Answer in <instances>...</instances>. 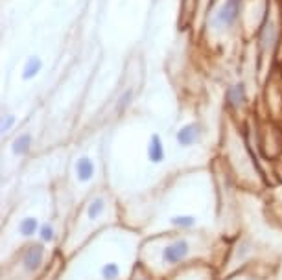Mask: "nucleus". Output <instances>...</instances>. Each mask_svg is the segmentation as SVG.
Listing matches in <instances>:
<instances>
[{
	"instance_id": "nucleus-1",
	"label": "nucleus",
	"mask_w": 282,
	"mask_h": 280,
	"mask_svg": "<svg viewBox=\"0 0 282 280\" xmlns=\"http://www.w3.org/2000/svg\"><path fill=\"white\" fill-rule=\"evenodd\" d=\"M240 2L242 0H227L225 6L221 8L218 17H216V24H220V26H231L234 23V19H236L238 12H240Z\"/></svg>"
},
{
	"instance_id": "nucleus-2",
	"label": "nucleus",
	"mask_w": 282,
	"mask_h": 280,
	"mask_svg": "<svg viewBox=\"0 0 282 280\" xmlns=\"http://www.w3.org/2000/svg\"><path fill=\"white\" fill-rule=\"evenodd\" d=\"M186 252H188V243L186 241H177V243L164 249V260L168 263H177L186 256Z\"/></svg>"
},
{
	"instance_id": "nucleus-3",
	"label": "nucleus",
	"mask_w": 282,
	"mask_h": 280,
	"mask_svg": "<svg viewBox=\"0 0 282 280\" xmlns=\"http://www.w3.org/2000/svg\"><path fill=\"white\" fill-rule=\"evenodd\" d=\"M41 254H43V247L41 245L32 247L26 252V256H24V267L28 269V271H35L41 265Z\"/></svg>"
},
{
	"instance_id": "nucleus-4",
	"label": "nucleus",
	"mask_w": 282,
	"mask_h": 280,
	"mask_svg": "<svg viewBox=\"0 0 282 280\" xmlns=\"http://www.w3.org/2000/svg\"><path fill=\"white\" fill-rule=\"evenodd\" d=\"M198 137H199V127L196 124H192V126H186L181 129L179 135H177V140L183 146H190V144H194L198 140Z\"/></svg>"
},
{
	"instance_id": "nucleus-5",
	"label": "nucleus",
	"mask_w": 282,
	"mask_h": 280,
	"mask_svg": "<svg viewBox=\"0 0 282 280\" xmlns=\"http://www.w3.org/2000/svg\"><path fill=\"white\" fill-rule=\"evenodd\" d=\"M94 173V166L89 159H79L78 160V177L79 181H89Z\"/></svg>"
},
{
	"instance_id": "nucleus-6",
	"label": "nucleus",
	"mask_w": 282,
	"mask_h": 280,
	"mask_svg": "<svg viewBox=\"0 0 282 280\" xmlns=\"http://www.w3.org/2000/svg\"><path fill=\"white\" fill-rule=\"evenodd\" d=\"M164 157V151H163V144H161V138L157 135H153L152 137V142H150V159L153 162H159V160H163Z\"/></svg>"
},
{
	"instance_id": "nucleus-7",
	"label": "nucleus",
	"mask_w": 282,
	"mask_h": 280,
	"mask_svg": "<svg viewBox=\"0 0 282 280\" xmlns=\"http://www.w3.org/2000/svg\"><path fill=\"white\" fill-rule=\"evenodd\" d=\"M41 70V61L37 58H32L28 61V65H26V69H24V74H23V78L24 80H32L37 72Z\"/></svg>"
},
{
	"instance_id": "nucleus-8",
	"label": "nucleus",
	"mask_w": 282,
	"mask_h": 280,
	"mask_svg": "<svg viewBox=\"0 0 282 280\" xmlns=\"http://www.w3.org/2000/svg\"><path fill=\"white\" fill-rule=\"evenodd\" d=\"M243 100H245V98H243V87L234 85L231 91H229V102L232 103V107H238Z\"/></svg>"
},
{
	"instance_id": "nucleus-9",
	"label": "nucleus",
	"mask_w": 282,
	"mask_h": 280,
	"mask_svg": "<svg viewBox=\"0 0 282 280\" xmlns=\"http://www.w3.org/2000/svg\"><path fill=\"white\" fill-rule=\"evenodd\" d=\"M30 148V137L28 135H23V137H19L15 142H13V153L15 155H23L26 153Z\"/></svg>"
},
{
	"instance_id": "nucleus-10",
	"label": "nucleus",
	"mask_w": 282,
	"mask_h": 280,
	"mask_svg": "<svg viewBox=\"0 0 282 280\" xmlns=\"http://www.w3.org/2000/svg\"><path fill=\"white\" fill-rule=\"evenodd\" d=\"M37 230V221H35L34 217H28V219H24L23 223H21V232H23L24 236H32Z\"/></svg>"
},
{
	"instance_id": "nucleus-11",
	"label": "nucleus",
	"mask_w": 282,
	"mask_h": 280,
	"mask_svg": "<svg viewBox=\"0 0 282 280\" xmlns=\"http://www.w3.org/2000/svg\"><path fill=\"white\" fill-rule=\"evenodd\" d=\"M103 278L105 280H113V278H116L118 276V267L114 265V263H107L105 267H103Z\"/></svg>"
},
{
	"instance_id": "nucleus-12",
	"label": "nucleus",
	"mask_w": 282,
	"mask_h": 280,
	"mask_svg": "<svg viewBox=\"0 0 282 280\" xmlns=\"http://www.w3.org/2000/svg\"><path fill=\"white\" fill-rule=\"evenodd\" d=\"M102 210H103V199H96L89 208V217L90 219H94V217H98V214H100Z\"/></svg>"
},
{
	"instance_id": "nucleus-13",
	"label": "nucleus",
	"mask_w": 282,
	"mask_h": 280,
	"mask_svg": "<svg viewBox=\"0 0 282 280\" xmlns=\"http://www.w3.org/2000/svg\"><path fill=\"white\" fill-rule=\"evenodd\" d=\"M52 236H54V230H52L50 225H45L43 229H41V240L43 241H50Z\"/></svg>"
},
{
	"instance_id": "nucleus-14",
	"label": "nucleus",
	"mask_w": 282,
	"mask_h": 280,
	"mask_svg": "<svg viewBox=\"0 0 282 280\" xmlns=\"http://www.w3.org/2000/svg\"><path fill=\"white\" fill-rule=\"evenodd\" d=\"M172 223L174 225H186L188 227V225H194V217H174Z\"/></svg>"
},
{
	"instance_id": "nucleus-15",
	"label": "nucleus",
	"mask_w": 282,
	"mask_h": 280,
	"mask_svg": "<svg viewBox=\"0 0 282 280\" xmlns=\"http://www.w3.org/2000/svg\"><path fill=\"white\" fill-rule=\"evenodd\" d=\"M12 124H13V118H10V116H6V118H4V131H8Z\"/></svg>"
}]
</instances>
